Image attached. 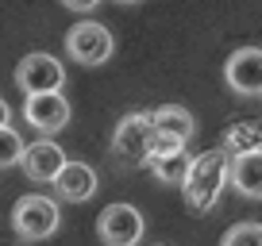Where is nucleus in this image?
<instances>
[{
  "instance_id": "nucleus-9",
  "label": "nucleus",
  "mask_w": 262,
  "mask_h": 246,
  "mask_svg": "<svg viewBox=\"0 0 262 246\" xmlns=\"http://www.w3.org/2000/svg\"><path fill=\"white\" fill-rule=\"evenodd\" d=\"M54 192L62 200H70V204H81V200H89L93 192H97V173H93V165L85 162H66L62 169L54 173Z\"/></svg>"
},
{
  "instance_id": "nucleus-7",
  "label": "nucleus",
  "mask_w": 262,
  "mask_h": 246,
  "mask_svg": "<svg viewBox=\"0 0 262 246\" xmlns=\"http://www.w3.org/2000/svg\"><path fill=\"white\" fill-rule=\"evenodd\" d=\"M147 139H150V115L147 112H127L120 123H116L112 135V150L131 165H143L147 158Z\"/></svg>"
},
{
  "instance_id": "nucleus-5",
  "label": "nucleus",
  "mask_w": 262,
  "mask_h": 246,
  "mask_svg": "<svg viewBox=\"0 0 262 246\" xmlns=\"http://www.w3.org/2000/svg\"><path fill=\"white\" fill-rule=\"evenodd\" d=\"M62 81H66L62 62L54 54H47V50H35V54H27L16 66V85L27 96H35V92H58Z\"/></svg>"
},
{
  "instance_id": "nucleus-2",
  "label": "nucleus",
  "mask_w": 262,
  "mask_h": 246,
  "mask_svg": "<svg viewBox=\"0 0 262 246\" xmlns=\"http://www.w3.org/2000/svg\"><path fill=\"white\" fill-rule=\"evenodd\" d=\"M62 223V212L50 196H39V192H27V196L16 200L12 208V227H16L19 238L27 242H39V238H50Z\"/></svg>"
},
{
  "instance_id": "nucleus-4",
  "label": "nucleus",
  "mask_w": 262,
  "mask_h": 246,
  "mask_svg": "<svg viewBox=\"0 0 262 246\" xmlns=\"http://www.w3.org/2000/svg\"><path fill=\"white\" fill-rule=\"evenodd\" d=\"M143 212L131 204H108L97 215V238L104 246H135L143 238Z\"/></svg>"
},
{
  "instance_id": "nucleus-3",
  "label": "nucleus",
  "mask_w": 262,
  "mask_h": 246,
  "mask_svg": "<svg viewBox=\"0 0 262 246\" xmlns=\"http://www.w3.org/2000/svg\"><path fill=\"white\" fill-rule=\"evenodd\" d=\"M112 50H116L112 31L104 23H97V19L74 23L66 31V54L74 58V62H81V66H100V62L112 58Z\"/></svg>"
},
{
  "instance_id": "nucleus-6",
  "label": "nucleus",
  "mask_w": 262,
  "mask_h": 246,
  "mask_svg": "<svg viewBox=\"0 0 262 246\" xmlns=\"http://www.w3.org/2000/svg\"><path fill=\"white\" fill-rule=\"evenodd\" d=\"M224 81L231 85V92L239 96H258L262 92V50L243 46L224 62Z\"/></svg>"
},
{
  "instance_id": "nucleus-11",
  "label": "nucleus",
  "mask_w": 262,
  "mask_h": 246,
  "mask_svg": "<svg viewBox=\"0 0 262 246\" xmlns=\"http://www.w3.org/2000/svg\"><path fill=\"white\" fill-rule=\"evenodd\" d=\"M150 131L170 135V139H178L181 146H185V142L193 139L196 123H193V115H189L181 104H162L158 112H150Z\"/></svg>"
},
{
  "instance_id": "nucleus-10",
  "label": "nucleus",
  "mask_w": 262,
  "mask_h": 246,
  "mask_svg": "<svg viewBox=\"0 0 262 246\" xmlns=\"http://www.w3.org/2000/svg\"><path fill=\"white\" fill-rule=\"evenodd\" d=\"M19 165H24V173L31 181H54V173L66 165V150L58 146V142H50V139H39V142H31V146H24Z\"/></svg>"
},
{
  "instance_id": "nucleus-13",
  "label": "nucleus",
  "mask_w": 262,
  "mask_h": 246,
  "mask_svg": "<svg viewBox=\"0 0 262 246\" xmlns=\"http://www.w3.org/2000/svg\"><path fill=\"white\" fill-rule=\"evenodd\" d=\"M254 150H262L258 127H254V123H231L228 135H224V154H228V162L239 158V154H254Z\"/></svg>"
},
{
  "instance_id": "nucleus-15",
  "label": "nucleus",
  "mask_w": 262,
  "mask_h": 246,
  "mask_svg": "<svg viewBox=\"0 0 262 246\" xmlns=\"http://www.w3.org/2000/svg\"><path fill=\"white\" fill-rule=\"evenodd\" d=\"M220 246H262V227L258 223H235L220 238Z\"/></svg>"
},
{
  "instance_id": "nucleus-14",
  "label": "nucleus",
  "mask_w": 262,
  "mask_h": 246,
  "mask_svg": "<svg viewBox=\"0 0 262 246\" xmlns=\"http://www.w3.org/2000/svg\"><path fill=\"white\" fill-rule=\"evenodd\" d=\"M150 173H155L158 181H170V185H181V177H185V165H189V154L185 150H178V154H166V158H147Z\"/></svg>"
},
{
  "instance_id": "nucleus-1",
  "label": "nucleus",
  "mask_w": 262,
  "mask_h": 246,
  "mask_svg": "<svg viewBox=\"0 0 262 246\" xmlns=\"http://www.w3.org/2000/svg\"><path fill=\"white\" fill-rule=\"evenodd\" d=\"M228 185V154L224 150H205V154L189 158L185 177H181V196L193 212H212Z\"/></svg>"
},
{
  "instance_id": "nucleus-17",
  "label": "nucleus",
  "mask_w": 262,
  "mask_h": 246,
  "mask_svg": "<svg viewBox=\"0 0 262 246\" xmlns=\"http://www.w3.org/2000/svg\"><path fill=\"white\" fill-rule=\"evenodd\" d=\"M62 4H66L70 12H93V8L100 4V0H62Z\"/></svg>"
},
{
  "instance_id": "nucleus-12",
  "label": "nucleus",
  "mask_w": 262,
  "mask_h": 246,
  "mask_svg": "<svg viewBox=\"0 0 262 246\" xmlns=\"http://www.w3.org/2000/svg\"><path fill=\"white\" fill-rule=\"evenodd\" d=\"M228 173H231V185L243 192L247 200H258L262 196V154H239L228 162Z\"/></svg>"
},
{
  "instance_id": "nucleus-8",
  "label": "nucleus",
  "mask_w": 262,
  "mask_h": 246,
  "mask_svg": "<svg viewBox=\"0 0 262 246\" xmlns=\"http://www.w3.org/2000/svg\"><path fill=\"white\" fill-rule=\"evenodd\" d=\"M24 119L31 123L35 131L54 135V131H62L66 123H70V100H66L62 92H35V96H27V104H24Z\"/></svg>"
},
{
  "instance_id": "nucleus-19",
  "label": "nucleus",
  "mask_w": 262,
  "mask_h": 246,
  "mask_svg": "<svg viewBox=\"0 0 262 246\" xmlns=\"http://www.w3.org/2000/svg\"><path fill=\"white\" fill-rule=\"evenodd\" d=\"M120 4H139V0H120Z\"/></svg>"
},
{
  "instance_id": "nucleus-16",
  "label": "nucleus",
  "mask_w": 262,
  "mask_h": 246,
  "mask_svg": "<svg viewBox=\"0 0 262 246\" xmlns=\"http://www.w3.org/2000/svg\"><path fill=\"white\" fill-rule=\"evenodd\" d=\"M24 146H27V142L19 139L12 127H0V169L16 165V162H19V154H24Z\"/></svg>"
},
{
  "instance_id": "nucleus-18",
  "label": "nucleus",
  "mask_w": 262,
  "mask_h": 246,
  "mask_svg": "<svg viewBox=\"0 0 262 246\" xmlns=\"http://www.w3.org/2000/svg\"><path fill=\"white\" fill-rule=\"evenodd\" d=\"M8 115H12V112H8V104L0 100V127H8Z\"/></svg>"
}]
</instances>
